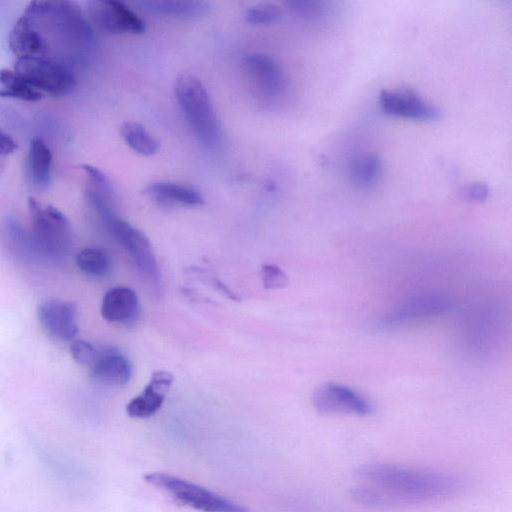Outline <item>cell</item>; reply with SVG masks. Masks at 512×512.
<instances>
[{
	"label": "cell",
	"mask_w": 512,
	"mask_h": 512,
	"mask_svg": "<svg viewBox=\"0 0 512 512\" xmlns=\"http://www.w3.org/2000/svg\"><path fill=\"white\" fill-rule=\"evenodd\" d=\"M453 307L449 297L439 293L413 296L385 313L377 322L380 330H394L410 323L447 313Z\"/></svg>",
	"instance_id": "cell-8"
},
{
	"label": "cell",
	"mask_w": 512,
	"mask_h": 512,
	"mask_svg": "<svg viewBox=\"0 0 512 512\" xmlns=\"http://www.w3.org/2000/svg\"><path fill=\"white\" fill-rule=\"evenodd\" d=\"M28 211L34 249L49 260L64 259L73 245V231L69 220L56 207L34 197L28 198Z\"/></svg>",
	"instance_id": "cell-4"
},
{
	"label": "cell",
	"mask_w": 512,
	"mask_h": 512,
	"mask_svg": "<svg viewBox=\"0 0 512 512\" xmlns=\"http://www.w3.org/2000/svg\"><path fill=\"white\" fill-rule=\"evenodd\" d=\"M37 317L45 332L58 341H72L78 333L77 307L74 303L50 299L37 307Z\"/></svg>",
	"instance_id": "cell-12"
},
{
	"label": "cell",
	"mask_w": 512,
	"mask_h": 512,
	"mask_svg": "<svg viewBox=\"0 0 512 512\" xmlns=\"http://www.w3.org/2000/svg\"><path fill=\"white\" fill-rule=\"evenodd\" d=\"M18 148L16 141L0 128V156L14 153Z\"/></svg>",
	"instance_id": "cell-31"
},
{
	"label": "cell",
	"mask_w": 512,
	"mask_h": 512,
	"mask_svg": "<svg viewBox=\"0 0 512 512\" xmlns=\"http://www.w3.org/2000/svg\"><path fill=\"white\" fill-rule=\"evenodd\" d=\"M288 5L295 14L304 18H319L325 12V7L322 2L290 1L288 2Z\"/></svg>",
	"instance_id": "cell-29"
},
{
	"label": "cell",
	"mask_w": 512,
	"mask_h": 512,
	"mask_svg": "<svg viewBox=\"0 0 512 512\" xmlns=\"http://www.w3.org/2000/svg\"><path fill=\"white\" fill-rule=\"evenodd\" d=\"M107 233L121 245L149 289L159 294L162 274L149 238L118 215L102 223Z\"/></svg>",
	"instance_id": "cell-5"
},
{
	"label": "cell",
	"mask_w": 512,
	"mask_h": 512,
	"mask_svg": "<svg viewBox=\"0 0 512 512\" xmlns=\"http://www.w3.org/2000/svg\"><path fill=\"white\" fill-rule=\"evenodd\" d=\"M241 66L264 97L276 98L284 92L286 79L283 70L269 55L257 52L245 54Z\"/></svg>",
	"instance_id": "cell-11"
},
{
	"label": "cell",
	"mask_w": 512,
	"mask_h": 512,
	"mask_svg": "<svg viewBox=\"0 0 512 512\" xmlns=\"http://www.w3.org/2000/svg\"><path fill=\"white\" fill-rule=\"evenodd\" d=\"M76 264L82 272L93 277L104 276L111 268V260L106 251L92 247L77 253Z\"/></svg>",
	"instance_id": "cell-25"
},
{
	"label": "cell",
	"mask_w": 512,
	"mask_h": 512,
	"mask_svg": "<svg viewBox=\"0 0 512 512\" xmlns=\"http://www.w3.org/2000/svg\"><path fill=\"white\" fill-rule=\"evenodd\" d=\"M174 93L192 132L204 145H213L219 139V123L211 97L201 82L192 74H180L174 84Z\"/></svg>",
	"instance_id": "cell-3"
},
{
	"label": "cell",
	"mask_w": 512,
	"mask_h": 512,
	"mask_svg": "<svg viewBox=\"0 0 512 512\" xmlns=\"http://www.w3.org/2000/svg\"><path fill=\"white\" fill-rule=\"evenodd\" d=\"M348 171L350 180L356 187L369 189L381 178L382 161L375 153H360L350 160Z\"/></svg>",
	"instance_id": "cell-22"
},
{
	"label": "cell",
	"mask_w": 512,
	"mask_h": 512,
	"mask_svg": "<svg viewBox=\"0 0 512 512\" xmlns=\"http://www.w3.org/2000/svg\"><path fill=\"white\" fill-rule=\"evenodd\" d=\"M357 475L381 489L392 506L425 502L458 493L464 481L457 475L409 469L387 463H369L357 470Z\"/></svg>",
	"instance_id": "cell-1"
},
{
	"label": "cell",
	"mask_w": 512,
	"mask_h": 512,
	"mask_svg": "<svg viewBox=\"0 0 512 512\" xmlns=\"http://www.w3.org/2000/svg\"><path fill=\"white\" fill-rule=\"evenodd\" d=\"M92 377L106 386H123L132 376L129 360L116 348L98 347L97 356L90 367Z\"/></svg>",
	"instance_id": "cell-15"
},
{
	"label": "cell",
	"mask_w": 512,
	"mask_h": 512,
	"mask_svg": "<svg viewBox=\"0 0 512 512\" xmlns=\"http://www.w3.org/2000/svg\"><path fill=\"white\" fill-rule=\"evenodd\" d=\"M86 5L88 20L102 32L139 35L146 29L138 14L121 1L92 0Z\"/></svg>",
	"instance_id": "cell-9"
},
{
	"label": "cell",
	"mask_w": 512,
	"mask_h": 512,
	"mask_svg": "<svg viewBox=\"0 0 512 512\" xmlns=\"http://www.w3.org/2000/svg\"><path fill=\"white\" fill-rule=\"evenodd\" d=\"M145 192L151 199L164 206L197 207L204 204V199L197 190L170 181L152 182L146 187Z\"/></svg>",
	"instance_id": "cell-20"
},
{
	"label": "cell",
	"mask_w": 512,
	"mask_h": 512,
	"mask_svg": "<svg viewBox=\"0 0 512 512\" xmlns=\"http://www.w3.org/2000/svg\"><path fill=\"white\" fill-rule=\"evenodd\" d=\"M14 71L35 90L55 97L68 95L76 87L70 67L50 57L19 58Z\"/></svg>",
	"instance_id": "cell-7"
},
{
	"label": "cell",
	"mask_w": 512,
	"mask_h": 512,
	"mask_svg": "<svg viewBox=\"0 0 512 512\" xmlns=\"http://www.w3.org/2000/svg\"><path fill=\"white\" fill-rule=\"evenodd\" d=\"M140 301L134 290L124 286L106 292L101 303L102 317L111 323L132 324L140 314Z\"/></svg>",
	"instance_id": "cell-17"
},
{
	"label": "cell",
	"mask_w": 512,
	"mask_h": 512,
	"mask_svg": "<svg viewBox=\"0 0 512 512\" xmlns=\"http://www.w3.org/2000/svg\"><path fill=\"white\" fill-rule=\"evenodd\" d=\"M490 194L489 187L484 183H473L464 188L463 195L474 202L485 201Z\"/></svg>",
	"instance_id": "cell-30"
},
{
	"label": "cell",
	"mask_w": 512,
	"mask_h": 512,
	"mask_svg": "<svg viewBox=\"0 0 512 512\" xmlns=\"http://www.w3.org/2000/svg\"><path fill=\"white\" fill-rule=\"evenodd\" d=\"M120 134L125 143L142 156H152L159 151L160 143L157 138L138 122H124Z\"/></svg>",
	"instance_id": "cell-23"
},
{
	"label": "cell",
	"mask_w": 512,
	"mask_h": 512,
	"mask_svg": "<svg viewBox=\"0 0 512 512\" xmlns=\"http://www.w3.org/2000/svg\"><path fill=\"white\" fill-rule=\"evenodd\" d=\"M150 485L167 492L179 503L203 512H246V509L204 487L163 472L144 475Z\"/></svg>",
	"instance_id": "cell-6"
},
{
	"label": "cell",
	"mask_w": 512,
	"mask_h": 512,
	"mask_svg": "<svg viewBox=\"0 0 512 512\" xmlns=\"http://www.w3.org/2000/svg\"><path fill=\"white\" fill-rule=\"evenodd\" d=\"M135 4L147 13L177 19H195L210 11V4L200 0H139Z\"/></svg>",
	"instance_id": "cell-19"
},
{
	"label": "cell",
	"mask_w": 512,
	"mask_h": 512,
	"mask_svg": "<svg viewBox=\"0 0 512 512\" xmlns=\"http://www.w3.org/2000/svg\"><path fill=\"white\" fill-rule=\"evenodd\" d=\"M261 278L263 287L267 290L283 289L289 283L287 274L281 268L273 264L262 265Z\"/></svg>",
	"instance_id": "cell-27"
},
{
	"label": "cell",
	"mask_w": 512,
	"mask_h": 512,
	"mask_svg": "<svg viewBox=\"0 0 512 512\" xmlns=\"http://www.w3.org/2000/svg\"><path fill=\"white\" fill-rule=\"evenodd\" d=\"M31 20L49 49V57L87 52L94 44V29L88 17L71 1H31L23 12ZM70 56V54H69Z\"/></svg>",
	"instance_id": "cell-2"
},
{
	"label": "cell",
	"mask_w": 512,
	"mask_h": 512,
	"mask_svg": "<svg viewBox=\"0 0 512 512\" xmlns=\"http://www.w3.org/2000/svg\"><path fill=\"white\" fill-rule=\"evenodd\" d=\"M280 17V8L272 3H258L248 7L244 12L245 20L253 25L271 24Z\"/></svg>",
	"instance_id": "cell-26"
},
{
	"label": "cell",
	"mask_w": 512,
	"mask_h": 512,
	"mask_svg": "<svg viewBox=\"0 0 512 512\" xmlns=\"http://www.w3.org/2000/svg\"><path fill=\"white\" fill-rule=\"evenodd\" d=\"M11 52L19 58L49 57V49L26 14H22L14 23L8 36Z\"/></svg>",
	"instance_id": "cell-18"
},
{
	"label": "cell",
	"mask_w": 512,
	"mask_h": 512,
	"mask_svg": "<svg viewBox=\"0 0 512 512\" xmlns=\"http://www.w3.org/2000/svg\"><path fill=\"white\" fill-rule=\"evenodd\" d=\"M98 347L84 340H74L70 345L72 358L80 365L91 367L96 359Z\"/></svg>",
	"instance_id": "cell-28"
},
{
	"label": "cell",
	"mask_w": 512,
	"mask_h": 512,
	"mask_svg": "<svg viewBox=\"0 0 512 512\" xmlns=\"http://www.w3.org/2000/svg\"><path fill=\"white\" fill-rule=\"evenodd\" d=\"M379 103L389 115L422 121L436 120L441 111L409 89L382 90Z\"/></svg>",
	"instance_id": "cell-13"
},
{
	"label": "cell",
	"mask_w": 512,
	"mask_h": 512,
	"mask_svg": "<svg viewBox=\"0 0 512 512\" xmlns=\"http://www.w3.org/2000/svg\"><path fill=\"white\" fill-rule=\"evenodd\" d=\"M312 405L322 415H370L373 405L355 390L334 382L321 384L313 393Z\"/></svg>",
	"instance_id": "cell-10"
},
{
	"label": "cell",
	"mask_w": 512,
	"mask_h": 512,
	"mask_svg": "<svg viewBox=\"0 0 512 512\" xmlns=\"http://www.w3.org/2000/svg\"><path fill=\"white\" fill-rule=\"evenodd\" d=\"M52 153L39 137L30 140L27 154V176L33 189L44 191L51 180Z\"/></svg>",
	"instance_id": "cell-21"
},
{
	"label": "cell",
	"mask_w": 512,
	"mask_h": 512,
	"mask_svg": "<svg viewBox=\"0 0 512 512\" xmlns=\"http://www.w3.org/2000/svg\"><path fill=\"white\" fill-rule=\"evenodd\" d=\"M173 380V375L168 371H154L143 391L126 405L127 415L136 419L153 416L163 405Z\"/></svg>",
	"instance_id": "cell-14"
},
{
	"label": "cell",
	"mask_w": 512,
	"mask_h": 512,
	"mask_svg": "<svg viewBox=\"0 0 512 512\" xmlns=\"http://www.w3.org/2000/svg\"><path fill=\"white\" fill-rule=\"evenodd\" d=\"M0 97L36 102L43 94L31 87L14 70L0 69Z\"/></svg>",
	"instance_id": "cell-24"
},
{
	"label": "cell",
	"mask_w": 512,
	"mask_h": 512,
	"mask_svg": "<svg viewBox=\"0 0 512 512\" xmlns=\"http://www.w3.org/2000/svg\"><path fill=\"white\" fill-rule=\"evenodd\" d=\"M2 156H0V173L1 171L4 169V163L3 161L1 160Z\"/></svg>",
	"instance_id": "cell-33"
},
{
	"label": "cell",
	"mask_w": 512,
	"mask_h": 512,
	"mask_svg": "<svg viewBox=\"0 0 512 512\" xmlns=\"http://www.w3.org/2000/svg\"><path fill=\"white\" fill-rule=\"evenodd\" d=\"M209 282L217 289L219 292L223 293L227 298L233 301H240V297L233 292L225 283L217 278H210Z\"/></svg>",
	"instance_id": "cell-32"
},
{
	"label": "cell",
	"mask_w": 512,
	"mask_h": 512,
	"mask_svg": "<svg viewBox=\"0 0 512 512\" xmlns=\"http://www.w3.org/2000/svg\"><path fill=\"white\" fill-rule=\"evenodd\" d=\"M82 169L87 178L86 199L101 222L103 223L107 219L118 215L115 207L114 189L107 175L90 164H83Z\"/></svg>",
	"instance_id": "cell-16"
}]
</instances>
